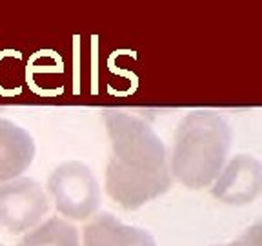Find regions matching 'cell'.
I'll return each mask as SVG.
<instances>
[{
  "instance_id": "cell-1",
  "label": "cell",
  "mask_w": 262,
  "mask_h": 246,
  "mask_svg": "<svg viewBox=\"0 0 262 246\" xmlns=\"http://www.w3.org/2000/svg\"><path fill=\"white\" fill-rule=\"evenodd\" d=\"M111 140L106 192L124 210H137L166 193L173 184L166 146L153 128L139 117L106 111Z\"/></svg>"
},
{
  "instance_id": "cell-2",
  "label": "cell",
  "mask_w": 262,
  "mask_h": 246,
  "mask_svg": "<svg viewBox=\"0 0 262 246\" xmlns=\"http://www.w3.org/2000/svg\"><path fill=\"white\" fill-rule=\"evenodd\" d=\"M231 128L211 110H199L180 120L169 159L171 177L191 190L209 186L228 159Z\"/></svg>"
},
{
  "instance_id": "cell-3",
  "label": "cell",
  "mask_w": 262,
  "mask_h": 246,
  "mask_svg": "<svg viewBox=\"0 0 262 246\" xmlns=\"http://www.w3.org/2000/svg\"><path fill=\"white\" fill-rule=\"evenodd\" d=\"M48 190L58 212L73 221L93 217L100 206V186L90 166L80 160H68L55 168Z\"/></svg>"
},
{
  "instance_id": "cell-4",
  "label": "cell",
  "mask_w": 262,
  "mask_h": 246,
  "mask_svg": "<svg viewBox=\"0 0 262 246\" xmlns=\"http://www.w3.org/2000/svg\"><path fill=\"white\" fill-rule=\"evenodd\" d=\"M49 210L46 192L28 177L0 182V224L13 234L33 228Z\"/></svg>"
},
{
  "instance_id": "cell-5",
  "label": "cell",
  "mask_w": 262,
  "mask_h": 246,
  "mask_svg": "<svg viewBox=\"0 0 262 246\" xmlns=\"http://www.w3.org/2000/svg\"><path fill=\"white\" fill-rule=\"evenodd\" d=\"M262 188V166L251 155H237L213 180L211 193L226 204H250Z\"/></svg>"
},
{
  "instance_id": "cell-6",
  "label": "cell",
  "mask_w": 262,
  "mask_h": 246,
  "mask_svg": "<svg viewBox=\"0 0 262 246\" xmlns=\"http://www.w3.org/2000/svg\"><path fill=\"white\" fill-rule=\"evenodd\" d=\"M35 142L24 128L0 119V182L18 179L31 166Z\"/></svg>"
},
{
  "instance_id": "cell-7",
  "label": "cell",
  "mask_w": 262,
  "mask_h": 246,
  "mask_svg": "<svg viewBox=\"0 0 262 246\" xmlns=\"http://www.w3.org/2000/svg\"><path fill=\"white\" fill-rule=\"evenodd\" d=\"M84 246H157L146 230L120 222L113 213L95 215L82 230Z\"/></svg>"
},
{
  "instance_id": "cell-8",
  "label": "cell",
  "mask_w": 262,
  "mask_h": 246,
  "mask_svg": "<svg viewBox=\"0 0 262 246\" xmlns=\"http://www.w3.org/2000/svg\"><path fill=\"white\" fill-rule=\"evenodd\" d=\"M18 246H80L78 232L64 219L51 217L44 224L28 232Z\"/></svg>"
},
{
  "instance_id": "cell-9",
  "label": "cell",
  "mask_w": 262,
  "mask_h": 246,
  "mask_svg": "<svg viewBox=\"0 0 262 246\" xmlns=\"http://www.w3.org/2000/svg\"><path fill=\"white\" fill-rule=\"evenodd\" d=\"M226 246H260V224H253L250 230H246L244 234L237 241L229 242Z\"/></svg>"
},
{
  "instance_id": "cell-10",
  "label": "cell",
  "mask_w": 262,
  "mask_h": 246,
  "mask_svg": "<svg viewBox=\"0 0 262 246\" xmlns=\"http://www.w3.org/2000/svg\"><path fill=\"white\" fill-rule=\"evenodd\" d=\"M0 246H2V244H0Z\"/></svg>"
},
{
  "instance_id": "cell-11",
  "label": "cell",
  "mask_w": 262,
  "mask_h": 246,
  "mask_svg": "<svg viewBox=\"0 0 262 246\" xmlns=\"http://www.w3.org/2000/svg\"><path fill=\"white\" fill-rule=\"evenodd\" d=\"M217 246H219V244H217Z\"/></svg>"
}]
</instances>
